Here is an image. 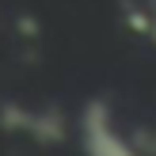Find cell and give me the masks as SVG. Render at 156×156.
Listing matches in <instances>:
<instances>
[{
    "label": "cell",
    "instance_id": "obj_1",
    "mask_svg": "<svg viewBox=\"0 0 156 156\" xmlns=\"http://www.w3.org/2000/svg\"><path fill=\"white\" fill-rule=\"evenodd\" d=\"M84 149H88V156H133L129 145L111 129V122L99 107H91L84 118Z\"/></svg>",
    "mask_w": 156,
    "mask_h": 156
}]
</instances>
